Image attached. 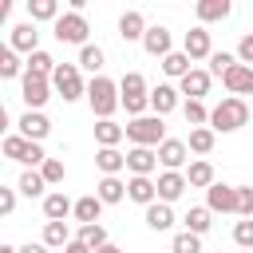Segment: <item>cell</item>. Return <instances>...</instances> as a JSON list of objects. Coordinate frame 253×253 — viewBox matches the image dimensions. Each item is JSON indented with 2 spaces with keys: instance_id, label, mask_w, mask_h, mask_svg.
<instances>
[{
  "instance_id": "cell-1",
  "label": "cell",
  "mask_w": 253,
  "mask_h": 253,
  "mask_svg": "<svg viewBox=\"0 0 253 253\" xmlns=\"http://www.w3.org/2000/svg\"><path fill=\"white\" fill-rule=\"evenodd\" d=\"M119 107L130 115V119H142L150 111V87L142 79V71H126L119 79Z\"/></svg>"
},
{
  "instance_id": "cell-2",
  "label": "cell",
  "mask_w": 253,
  "mask_h": 253,
  "mask_svg": "<svg viewBox=\"0 0 253 253\" xmlns=\"http://www.w3.org/2000/svg\"><path fill=\"white\" fill-rule=\"evenodd\" d=\"M249 123V103L245 99H233V95H225L217 107H210V130L217 134H233V130H241Z\"/></svg>"
},
{
  "instance_id": "cell-3",
  "label": "cell",
  "mask_w": 253,
  "mask_h": 253,
  "mask_svg": "<svg viewBox=\"0 0 253 253\" xmlns=\"http://www.w3.org/2000/svg\"><path fill=\"white\" fill-rule=\"evenodd\" d=\"M87 103H91L95 119H115V111H119V83L107 79V75H95L87 83Z\"/></svg>"
},
{
  "instance_id": "cell-4",
  "label": "cell",
  "mask_w": 253,
  "mask_h": 253,
  "mask_svg": "<svg viewBox=\"0 0 253 253\" xmlns=\"http://www.w3.org/2000/svg\"><path fill=\"white\" fill-rule=\"evenodd\" d=\"M123 134H126L130 146H150V150H158V146L166 142V123H162L158 115H142V119H130V123L123 126Z\"/></svg>"
},
{
  "instance_id": "cell-5",
  "label": "cell",
  "mask_w": 253,
  "mask_h": 253,
  "mask_svg": "<svg viewBox=\"0 0 253 253\" xmlns=\"http://www.w3.org/2000/svg\"><path fill=\"white\" fill-rule=\"evenodd\" d=\"M0 154L12 158V162H20L24 170H40V166L47 162L43 142H28L24 134H8V138H0Z\"/></svg>"
},
{
  "instance_id": "cell-6",
  "label": "cell",
  "mask_w": 253,
  "mask_h": 253,
  "mask_svg": "<svg viewBox=\"0 0 253 253\" xmlns=\"http://www.w3.org/2000/svg\"><path fill=\"white\" fill-rule=\"evenodd\" d=\"M51 91H55L63 103H79V99H87V83H83L79 63H55V71H51Z\"/></svg>"
},
{
  "instance_id": "cell-7",
  "label": "cell",
  "mask_w": 253,
  "mask_h": 253,
  "mask_svg": "<svg viewBox=\"0 0 253 253\" xmlns=\"http://www.w3.org/2000/svg\"><path fill=\"white\" fill-rule=\"evenodd\" d=\"M51 32H55V40L59 43H75V47H87V32H91V24H87V16L83 12H63L55 24H51Z\"/></svg>"
},
{
  "instance_id": "cell-8",
  "label": "cell",
  "mask_w": 253,
  "mask_h": 253,
  "mask_svg": "<svg viewBox=\"0 0 253 253\" xmlns=\"http://www.w3.org/2000/svg\"><path fill=\"white\" fill-rule=\"evenodd\" d=\"M20 99H24L28 111H43L47 99H51V79H36V75L24 71V79H20Z\"/></svg>"
},
{
  "instance_id": "cell-9",
  "label": "cell",
  "mask_w": 253,
  "mask_h": 253,
  "mask_svg": "<svg viewBox=\"0 0 253 253\" xmlns=\"http://www.w3.org/2000/svg\"><path fill=\"white\" fill-rule=\"evenodd\" d=\"M206 210H210V213H237V186L213 182V186L206 190Z\"/></svg>"
},
{
  "instance_id": "cell-10",
  "label": "cell",
  "mask_w": 253,
  "mask_h": 253,
  "mask_svg": "<svg viewBox=\"0 0 253 253\" xmlns=\"http://www.w3.org/2000/svg\"><path fill=\"white\" fill-rule=\"evenodd\" d=\"M142 51L154 55V59H166V55L174 51V36H170V28H166V24H150L146 36H142Z\"/></svg>"
},
{
  "instance_id": "cell-11",
  "label": "cell",
  "mask_w": 253,
  "mask_h": 253,
  "mask_svg": "<svg viewBox=\"0 0 253 253\" xmlns=\"http://www.w3.org/2000/svg\"><path fill=\"white\" fill-rule=\"evenodd\" d=\"M182 51L190 55V63H198V59H210L213 55V40H210V28H190L186 36H182Z\"/></svg>"
},
{
  "instance_id": "cell-12",
  "label": "cell",
  "mask_w": 253,
  "mask_h": 253,
  "mask_svg": "<svg viewBox=\"0 0 253 253\" xmlns=\"http://www.w3.org/2000/svg\"><path fill=\"white\" fill-rule=\"evenodd\" d=\"M126 170H130V178H150L158 170V150H150V146H126Z\"/></svg>"
},
{
  "instance_id": "cell-13",
  "label": "cell",
  "mask_w": 253,
  "mask_h": 253,
  "mask_svg": "<svg viewBox=\"0 0 253 253\" xmlns=\"http://www.w3.org/2000/svg\"><path fill=\"white\" fill-rule=\"evenodd\" d=\"M8 47H12L16 55H24V59H28L32 51H40V28H36L32 20H28V24H16V28H12V36H8Z\"/></svg>"
},
{
  "instance_id": "cell-14",
  "label": "cell",
  "mask_w": 253,
  "mask_h": 253,
  "mask_svg": "<svg viewBox=\"0 0 253 253\" xmlns=\"http://www.w3.org/2000/svg\"><path fill=\"white\" fill-rule=\"evenodd\" d=\"M16 126H20V130H16V134H24V138H28V142H43V138H47V134H51V119H47V115H43V111H24V115H20V123H16Z\"/></svg>"
},
{
  "instance_id": "cell-15",
  "label": "cell",
  "mask_w": 253,
  "mask_h": 253,
  "mask_svg": "<svg viewBox=\"0 0 253 253\" xmlns=\"http://www.w3.org/2000/svg\"><path fill=\"white\" fill-rule=\"evenodd\" d=\"M154 186H158V202H166V206H174L190 186H186V174L182 170H162L158 178H154Z\"/></svg>"
},
{
  "instance_id": "cell-16",
  "label": "cell",
  "mask_w": 253,
  "mask_h": 253,
  "mask_svg": "<svg viewBox=\"0 0 253 253\" xmlns=\"http://www.w3.org/2000/svg\"><path fill=\"white\" fill-rule=\"evenodd\" d=\"M221 87H225L233 99H245V95H253V67H245V63H233V67L221 75Z\"/></svg>"
},
{
  "instance_id": "cell-17",
  "label": "cell",
  "mask_w": 253,
  "mask_h": 253,
  "mask_svg": "<svg viewBox=\"0 0 253 253\" xmlns=\"http://www.w3.org/2000/svg\"><path fill=\"white\" fill-rule=\"evenodd\" d=\"M182 107V91L174 87V83H158V87H150V111L162 119V115H170V111H178Z\"/></svg>"
},
{
  "instance_id": "cell-18",
  "label": "cell",
  "mask_w": 253,
  "mask_h": 253,
  "mask_svg": "<svg viewBox=\"0 0 253 253\" xmlns=\"http://www.w3.org/2000/svg\"><path fill=\"white\" fill-rule=\"evenodd\" d=\"M146 16L138 12V8H126L123 16H119V36L126 40V43H142V36H146Z\"/></svg>"
},
{
  "instance_id": "cell-19",
  "label": "cell",
  "mask_w": 253,
  "mask_h": 253,
  "mask_svg": "<svg viewBox=\"0 0 253 253\" xmlns=\"http://www.w3.org/2000/svg\"><path fill=\"white\" fill-rule=\"evenodd\" d=\"M210 83H213V75H210L206 67H194L186 79H178V91H182L186 99H202V103H206V95H210Z\"/></svg>"
},
{
  "instance_id": "cell-20",
  "label": "cell",
  "mask_w": 253,
  "mask_h": 253,
  "mask_svg": "<svg viewBox=\"0 0 253 253\" xmlns=\"http://www.w3.org/2000/svg\"><path fill=\"white\" fill-rule=\"evenodd\" d=\"M186 158H190L186 138H166V142L158 146V166H162V170H182Z\"/></svg>"
},
{
  "instance_id": "cell-21",
  "label": "cell",
  "mask_w": 253,
  "mask_h": 253,
  "mask_svg": "<svg viewBox=\"0 0 253 253\" xmlns=\"http://www.w3.org/2000/svg\"><path fill=\"white\" fill-rule=\"evenodd\" d=\"M95 166L103 170V178H119V174L126 170V154H123L119 146H99V150H95Z\"/></svg>"
},
{
  "instance_id": "cell-22",
  "label": "cell",
  "mask_w": 253,
  "mask_h": 253,
  "mask_svg": "<svg viewBox=\"0 0 253 253\" xmlns=\"http://www.w3.org/2000/svg\"><path fill=\"white\" fill-rule=\"evenodd\" d=\"M182 174H186V186H190V190H210V186L217 182L213 162H206V158H194V162H190Z\"/></svg>"
},
{
  "instance_id": "cell-23",
  "label": "cell",
  "mask_w": 253,
  "mask_h": 253,
  "mask_svg": "<svg viewBox=\"0 0 253 253\" xmlns=\"http://www.w3.org/2000/svg\"><path fill=\"white\" fill-rule=\"evenodd\" d=\"M126 198L134 202V206H154L158 202V186H154V178H126Z\"/></svg>"
},
{
  "instance_id": "cell-24",
  "label": "cell",
  "mask_w": 253,
  "mask_h": 253,
  "mask_svg": "<svg viewBox=\"0 0 253 253\" xmlns=\"http://www.w3.org/2000/svg\"><path fill=\"white\" fill-rule=\"evenodd\" d=\"M71 210H75V202H71L63 190H47V198H43V217H47V221H67Z\"/></svg>"
},
{
  "instance_id": "cell-25",
  "label": "cell",
  "mask_w": 253,
  "mask_h": 253,
  "mask_svg": "<svg viewBox=\"0 0 253 253\" xmlns=\"http://www.w3.org/2000/svg\"><path fill=\"white\" fill-rule=\"evenodd\" d=\"M233 12V4L229 0H198L194 4V16H198V24L206 28V24H217V20H225Z\"/></svg>"
},
{
  "instance_id": "cell-26",
  "label": "cell",
  "mask_w": 253,
  "mask_h": 253,
  "mask_svg": "<svg viewBox=\"0 0 253 253\" xmlns=\"http://www.w3.org/2000/svg\"><path fill=\"white\" fill-rule=\"evenodd\" d=\"M99 213H103V202H99L95 194H83V198H75V210H71V217H75L79 225H95V221H99Z\"/></svg>"
},
{
  "instance_id": "cell-27",
  "label": "cell",
  "mask_w": 253,
  "mask_h": 253,
  "mask_svg": "<svg viewBox=\"0 0 253 253\" xmlns=\"http://www.w3.org/2000/svg\"><path fill=\"white\" fill-rule=\"evenodd\" d=\"M63 12H59V0H28V20L32 24H55Z\"/></svg>"
},
{
  "instance_id": "cell-28",
  "label": "cell",
  "mask_w": 253,
  "mask_h": 253,
  "mask_svg": "<svg viewBox=\"0 0 253 253\" xmlns=\"http://www.w3.org/2000/svg\"><path fill=\"white\" fill-rule=\"evenodd\" d=\"M95 198H99L103 206H119V202L126 198V182H123V178H99Z\"/></svg>"
},
{
  "instance_id": "cell-29",
  "label": "cell",
  "mask_w": 253,
  "mask_h": 253,
  "mask_svg": "<svg viewBox=\"0 0 253 253\" xmlns=\"http://www.w3.org/2000/svg\"><path fill=\"white\" fill-rule=\"evenodd\" d=\"M79 71H91V79L103 71V63H107V51L99 47V43H87V47H79Z\"/></svg>"
},
{
  "instance_id": "cell-30",
  "label": "cell",
  "mask_w": 253,
  "mask_h": 253,
  "mask_svg": "<svg viewBox=\"0 0 253 253\" xmlns=\"http://www.w3.org/2000/svg\"><path fill=\"white\" fill-rule=\"evenodd\" d=\"M16 194H24V198H47V182H43V174H40V170H24L20 182H16Z\"/></svg>"
},
{
  "instance_id": "cell-31",
  "label": "cell",
  "mask_w": 253,
  "mask_h": 253,
  "mask_svg": "<svg viewBox=\"0 0 253 253\" xmlns=\"http://www.w3.org/2000/svg\"><path fill=\"white\" fill-rule=\"evenodd\" d=\"M146 225H150L154 233H166V229L174 225V206H166V202L146 206Z\"/></svg>"
},
{
  "instance_id": "cell-32",
  "label": "cell",
  "mask_w": 253,
  "mask_h": 253,
  "mask_svg": "<svg viewBox=\"0 0 253 253\" xmlns=\"http://www.w3.org/2000/svg\"><path fill=\"white\" fill-rule=\"evenodd\" d=\"M24 71L28 75H36V79H51V71H55V59L40 47V51H32L28 59H24Z\"/></svg>"
},
{
  "instance_id": "cell-33",
  "label": "cell",
  "mask_w": 253,
  "mask_h": 253,
  "mask_svg": "<svg viewBox=\"0 0 253 253\" xmlns=\"http://www.w3.org/2000/svg\"><path fill=\"white\" fill-rule=\"evenodd\" d=\"M190 71H194V63H190L186 51H170V55L162 59V75H166V79H186Z\"/></svg>"
},
{
  "instance_id": "cell-34",
  "label": "cell",
  "mask_w": 253,
  "mask_h": 253,
  "mask_svg": "<svg viewBox=\"0 0 253 253\" xmlns=\"http://www.w3.org/2000/svg\"><path fill=\"white\" fill-rule=\"evenodd\" d=\"M126 134H123V126L115 123V119H95V142L99 146H119Z\"/></svg>"
},
{
  "instance_id": "cell-35",
  "label": "cell",
  "mask_w": 253,
  "mask_h": 253,
  "mask_svg": "<svg viewBox=\"0 0 253 253\" xmlns=\"http://www.w3.org/2000/svg\"><path fill=\"white\" fill-rule=\"evenodd\" d=\"M186 233H198V237H206L210 233V225H213V213L206 210V206H194V210H186Z\"/></svg>"
},
{
  "instance_id": "cell-36",
  "label": "cell",
  "mask_w": 253,
  "mask_h": 253,
  "mask_svg": "<svg viewBox=\"0 0 253 253\" xmlns=\"http://www.w3.org/2000/svg\"><path fill=\"white\" fill-rule=\"evenodd\" d=\"M213 142H217V134H213L210 126H194L190 138H186V150H190V154H210Z\"/></svg>"
},
{
  "instance_id": "cell-37",
  "label": "cell",
  "mask_w": 253,
  "mask_h": 253,
  "mask_svg": "<svg viewBox=\"0 0 253 253\" xmlns=\"http://www.w3.org/2000/svg\"><path fill=\"white\" fill-rule=\"evenodd\" d=\"M182 115H186L190 130H194V126H210V107H206L202 99H182Z\"/></svg>"
},
{
  "instance_id": "cell-38",
  "label": "cell",
  "mask_w": 253,
  "mask_h": 253,
  "mask_svg": "<svg viewBox=\"0 0 253 253\" xmlns=\"http://www.w3.org/2000/svg\"><path fill=\"white\" fill-rule=\"evenodd\" d=\"M67 241H71L67 221H43V245H47V249H63Z\"/></svg>"
},
{
  "instance_id": "cell-39",
  "label": "cell",
  "mask_w": 253,
  "mask_h": 253,
  "mask_svg": "<svg viewBox=\"0 0 253 253\" xmlns=\"http://www.w3.org/2000/svg\"><path fill=\"white\" fill-rule=\"evenodd\" d=\"M75 241H83V245H87V249L95 253V249H103V245H107V229H103L99 221H95V225H79Z\"/></svg>"
},
{
  "instance_id": "cell-40",
  "label": "cell",
  "mask_w": 253,
  "mask_h": 253,
  "mask_svg": "<svg viewBox=\"0 0 253 253\" xmlns=\"http://www.w3.org/2000/svg\"><path fill=\"white\" fill-rule=\"evenodd\" d=\"M40 174H43L47 186H59V182L67 178V166H63V158H47V162L40 166Z\"/></svg>"
},
{
  "instance_id": "cell-41",
  "label": "cell",
  "mask_w": 253,
  "mask_h": 253,
  "mask_svg": "<svg viewBox=\"0 0 253 253\" xmlns=\"http://www.w3.org/2000/svg\"><path fill=\"white\" fill-rule=\"evenodd\" d=\"M170 249H174V253H202V237H198V233H186V229H182V233H174Z\"/></svg>"
},
{
  "instance_id": "cell-42",
  "label": "cell",
  "mask_w": 253,
  "mask_h": 253,
  "mask_svg": "<svg viewBox=\"0 0 253 253\" xmlns=\"http://www.w3.org/2000/svg\"><path fill=\"white\" fill-rule=\"evenodd\" d=\"M233 63H237V55H233V51H213V55H210V67H206V71L221 79V75H225V71H229Z\"/></svg>"
},
{
  "instance_id": "cell-43",
  "label": "cell",
  "mask_w": 253,
  "mask_h": 253,
  "mask_svg": "<svg viewBox=\"0 0 253 253\" xmlns=\"http://www.w3.org/2000/svg\"><path fill=\"white\" fill-rule=\"evenodd\" d=\"M233 241H237V249H253V217H241L233 225Z\"/></svg>"
},
{
  "instance_id": "cell-44",
  "label": "cell",
  "mask_w": 253,
  "mask_h": 253,
  "mask_svg": "<svg viewBox=\"0 0 253 253\" xmlns=\"http://www.w3.org/2000/svg\"><path fill=\"white\" fill-rule=\"evenodd\" d=\"M237 217H253V186H237Z\"/></svg>"
},
{
  "instance_id": "cell-45",
  "label": "cell",
  "mask_w": 253,
  "mask_h": 253,
  "mask_svg": "<svg viewBox=\"0 0 253 253\" xmlns=\"http://www.w3.org/2000/svg\"><path fill=\"white\" fill-rule=\"evenodd\" d=\"M237 63H245V67H253V32H245L241 40H237Z\"/></svg>"
},
{
  "instance_id": "cell-46",
  "label": "cell",
  "mask_w": 253,
  "mask_h": 253,
  "mask_svg": "<svg viewBox=\"0 0 253 253\" xmlns=\"http://www.w3.org/2000/svg\"><path fill=\"white\" fill-rule=\"evenodd\" d=\"M16 198H20V194H16L12 186H0V217H8V213L16 210Z\"/></svg>"
},
{
  "instance_id": "cell-47",
  "label": "cell",
  "mask_w": 253,
  "mask_h": 253,
  "mask_svg": "<svg viewBox=\"0 0 253 253\" xmlns=\"http://www.w3.org/2000/svg\"><path fill=\"white\" fill-rule=\"evenodd\" d=\"M20 253H47V245L43 241H28V245H16Z\"/></svg>"
},
{
  "instance_id": "cell-48",
  "label": "cell",
  "mask_w": 253,
  "mask_h": 253,
  "mask_svg": "<svg viewBox=\"0 0 253 253\" xmlns=\"http://www.w3.org/2000/svg\"><path fill=\"white\" fill-rule=\"evenodd\" d=\"M8 126H12V119H8V107L0 103V138H8Z\"/></svg>"
},
{
  "instance_id": "cell-49",
  "label": "cell",
  "mask_w": 253,
  "mask_h": 253,
  "mask_svg": "<svg viewBox=\"0 0 253 253\" xmlns=\"http://www.w3.org/2000/svg\"><path fill=\"white\" fill-rule=\"evenodd\" d=\"M63 253H91V249H87V245H83V241H75V237H71V241H67V245H63Z\"/></svg>"
},
{
  "instance_id": "cell-50",
  "label": "cell",
  "mask_w": 253,
  "mask_h": 253,
  "mask_svg": "<svg viewBox=\"0 0 253 253\" xmlns=\"http://www.w3.org/2000/svg\"><path fill=\"white\" fill-rule=\"evenodd\" d=\"M8 16H12V0H0V28L8 24Z\"/></svg>"
},
{
  "instance_id": "cell-51",
  "label": "cell",
  "mask_w": 253,
  "mask_h": 253,
  "mask_svg": "<svg viewBox=\"0 0 253 253\" xmlns=\"http://www.w3.org/2000/svg\"><path fill=\"white\" fill-rule=\"evenodd\" d=\"M95 253H126V249H119V245H111V241H107V245H103V249H95Z\"/></svg>"
},
{
  "instance_id": "cell-52",
  "label": "cell",
  "mask_w": 253,
  "mask_h": 253,
  "mask_svg": "<svg viewBox=\"0 0 253 253\" xmlns=\"http://www.w3.org/2000/svg\"><path fill=\"white\" fill-rule=\"evenodd\" d=\"M0 253H20V249L16 245H0Z\"/></svg>"
},
{
  "instance_id": "cell-53",
  "label": "cell",
  "mask_w": 253,
  "mask_h": 253,
  "mask_svg": "<svg viewBox=\"0 0 253 253\" xmlns=\"http://www.w3.org/2000/svg\"><path fill=\"white\" fill-rule=\"evenodd\" d=\"M237 253H253V249H237Z\"/></svg>"
},
{
  "instance_id": "cell-54",
  "label": "cell",
  "mask_w": 253,
  "mask_h": 253,
  "mask_svg": "<svg viewBox=\"0 0 253 253\" xmlns=\"http://www.w3.org/2000/svg\"><path fill=\"white\" fill-rule=\"evenodd\" d=\"M0 245H4V241H0Z\"/></svg>"
},
{
  "instance_id": "cell-55",
  "label": "cell",
  "mask_w": 253,
  "mask_h": 253,
  "mask_svg": "<svg viewBox=\"0 0 253 253\" xmlns=\"http://www.w3.org/2000/svg\"><path fill=\"white\" fill-rule=\"evenodd\" d=\"M217 253H221V249H217Z\"/></svg>"
}]
</instances>
